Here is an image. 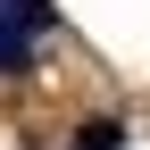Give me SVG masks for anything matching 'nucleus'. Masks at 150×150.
Returning <instances> with one entry per match:
<instances>
[{
	"instance_id": "nucleus-1",
	"label": "nucleus",
	"mask_w": 150,
	"mask_h": 150,
	"mask_svg": "<svg viewBox=\"0 0 150 150\" xmlns=\"http://www.w3.org/2000/svg\"><path fill=\"white\" fill-rule=\"evenodd\" d=\"M67 150H125V125H117V117H83Z\"/></svg>"
}]
</instances>
